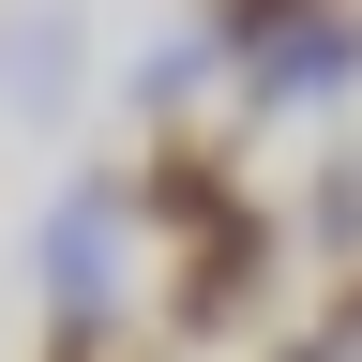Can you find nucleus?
<instances>
[{
	"instance_id": "obj_7",
	"label": "nucleus",
	"mask_w": 362,
	"mask_h": 362,
	"mask_svg": "<svg viewBox=\"0 0 362 362\" xmlns=\"http://www.w3.org/2000/svg\"><path fill=\"white\" fill-rule=\"evenodd\" d=\"M302 242H317V257H362V151H317V181H302Z\"/></svg>"
},
{
	"instance_id": "obj_9",
	"label": "nucleus",
	"mask_w": 362,
	"mask_h": 362,
	"mask_svg": "<svg viewBox=\"0 0 362 362\" xmlns=\"http://www.w3.org/2000/svg\"><path fill=\"white\" fill-rule=\"evenodd\" d=\"M272 362H317V347H272Z\"/></svg>"
},
{
	"instance_id": "obj_1",
	"label": "nucleus",
	"mask_w": 362,
	"mask_h": 362,
	"mask_svg": "<svg viewBox=\"0 0 362 362\" xmlns=\"http://www.w3.org/2000/svg\"><path fill=\"white\" fill-rule=\"evenodd\" d=\"M272 272H287V211L272 197L211 211L197 242H166V347H242L272 317Z\"/></svg>"
},
{
	"instance_id": "obj_6",
	"label": "nucleus",
	"mask_w": 362,
	"mask_h": 362,
	"mask_svg": "<svg viewBox=\"0 0 362 362\" xmlns=\"http://www.w3.org/2000/svg\"><path fill=\"white\" fill-rule=\"evenodd\" d=\"M211 76H226V45H211V30H166V45H151V61H136V121H151V136H166V121H181V106H197V90H211Z\"/></svg>"
},
{
	"instance_id": "obj_8",
	"label": "nucleus",
	"mask_w": 362,
	"mask_h": 362,
	"mask_svg": "<svg viewBox=\"0 0 362 362\" xmlns=\"http://www.w3.org/2000/svg\"><path fill=\"white\" fill-rule=\"evenodd\" d=\"M302 16H347V0H197V30L242 61V45H272V30H302Z\"/></svg>"
},
{
	"instance_id": "obj_3",
	"label": "nucleus",
	"mask_w": 362,
	"mask_h": 362,
	"mask_svg": "<svg viewBox=\"0 0 362 362\" xmlns=\"http://www.w3.org/2000/svg\"><path fill=\"white\" fill-rule=\"evenodd\" d=\"M226 90H242V121H287V106H332V90H362V0L347 16H302L226 61Z\"/></svg>"
},
{
	"instance_id": "obj_4",
	"label": "nucleus",
	"mask_w": 362,
	"mask_h": 362,
	"mask_svg": "<svg viewBox=\"0 0 362 362\" xmlns=\"http://www.w3.org/2000/svg\"><path fill=\"white\" fill-rule=\"evenodd\" d=\"M121 226H136V211H121V166L76 181V197L45 211V302H61V317H106V302H121Z\"/></svg>"
},
{
	"instance_id": "obj_5",
	"label": "nucleus",
	"mask_w": 362,
	"mask_h": 362,
	"mask_svg": "<svg viewBox=\"0 0 362 362\" xmlns=\"http://www.w3.org/2000/svg\"><path fill=\"white\" fill-rule=\"evenodd\" d=\"M76 61H90V45H76V16H16V45H0V90H16V106H61V90H76Z\"/></svg>"
},
{
	"instance_id": "obj_2",
	"label": "nucleus",
	"mask_w": 362,
	"mask_h": 362,
	"mask_svg": "<svg viewBox=\"0 0 362 362\" xmlns=\"http://www.w3.org/2000/svg\"><path fill=\"white\" fill-rule=\"evenodd\" d=\"M242 197H257V181H242V151H226L211 121H166L151 151L121 166V211L151 226V242H197V226H211V211H242Z\"/></svg>"
}]
</instances>
